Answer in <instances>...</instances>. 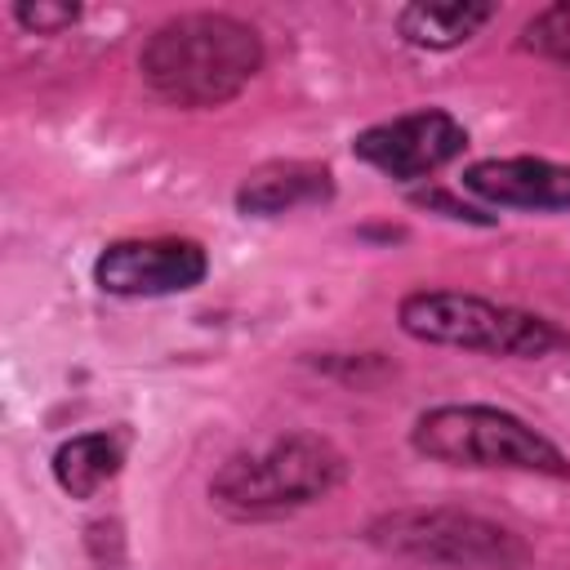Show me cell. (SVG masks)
<instances>
[{
  "label": "cell",
  "instance_id": "6",
  "mask_svg": "<svg viewBox=\"0 0 570 570\" xmlns=\"http://www.w3.org/2000/svg\"><path fill=\"white\" fill-rule=\"evenodd\" d=\"M468 147V129L445 107H419L392 120H379L352 138V156L379 169L392 183H419L454 165Z\"/></svg>",
  "mask_w": 570,
  "mask_h": 570
},
{
  "label": "cell",
  "instance_id": "1",
  "mask_svg": "<svg viewBox=\"0 0 570 570\" xmlns=\"http://www.w3.org/2000/svg\"><path fill=\"white\" fill-rule=\"evenodd\" d=\"M263 36L218 9L174 13L138 49V71L147 89L174 107L209 111L240 98V89L263 71Z\"/></svg>",
  "mask_w": 570,
  "mask_h": 570
},
{
  "label": "cell",
  "instance_id": "12",
  "mask_svg": "<svg viewBox=\"0 0 570 570\" xmlns=\"http://www.w3.org/2000/svg\"><path fill=\"white\" fill-rule=\"evenodd\" d=\"M521 49L548 62H566L570 67V0H557L548 9H539L525 27H521Z\"/></svg>",
  "mask_w": 570,
  "mask_h": 570
},
{
  "label": "cell",
  "instance_id": "9",
  "mask_svg": "<svg viewBox=\"0 0 570 570\" xmlns=\"http://www.w3.org/2000/svg\"><path fill=\"white\" fill-rule=\"evenodd\" d=\"M334 196V174L316 160H272L245 174L236 187V209L245 218H276L298 205H321Z\"/></svg>",
  "mask_w": 570,
  "mask_h": 570
},
{
  "label": "cell",
  "instance_id": "10",
  "mask_svg": "<svg viewBox=\"0 0 570 570\" xmlns=\"http://www.w3.org/2000/svg\"><path fill=\"white\" fill-rule=\"evenodd\" d=\"M53 481L71 499H94L125 468V432H80L53 450Z\"/></svg>",
  "mask_w": 570,
  "mask_h": 570
},
{
  "label": "cell",
  "instance_id": "8",
  "mask_svg": "<svg viewBox=\"0 0 570 570\" xmlns=\"http://www.w3.org/2000/svg\"><path fill=\"white\" fill-rule=\"evenodd\" d=\"M463 187L494 209L566 214L570 209V165L543 156H490L463 169Z\"/></svg>",
  "mask_w": 570,
  "mask_h": 570
},
{
  "label": "cell",
  "instance_id": "2",
  "mask_svg": "<svg viewBox=\"0 0 570 570\" xmlns=\"http://www.w3.org/2000/svg\"><path fill=\"white\" fill-rule=\"evenodd\" d=\"M347 476L343 450L321 432H289L263 450L232 454L209 476V503L232 521H276L325 494Z\"/></svg>",
  "mask_w": 570,
  "mask_h": 570
},
{
  "label": "cell",
  "instance_id": "3",
  "mask_svg": "<svg viewBox=\"0 0 570 570\" xmlns=\"http://www.w3.org/2000/svg\"><path fill=\"white\" fill-rule=\"evenodd\" d=\"M396 325L414 343L463 347L508 361H543L570 352V330H561L557 321L468 289H410L396 303Z\"/></svg>",
  "mask_w": 570,
  "mask_h": 570
},
{
  "label": "cell",
  "instance_id": "7",
  "mask_svg": "<svg viewBox=\"0 0 570 570\" xmlns=\"http://www.w3.org/2000/svg\"><path fill=\"white\" fill-rule=\"evenodd\" d=\"M209 276V254L191 236H129L94 258V285L116 298L187 294Z\"/></svg>",
  "mask_w": 570,
  "mask_h": 570
},
{
  "label": "cell",
  "instance_id": "5",
  "mask_svg": "<svg viewBox=\"0 0 570 570\" xmlns=\"http://www.w3.org/2000/svg\"><path fill=\"white\" fill-rule=\"evenodd\" d=\"M365 539L379 552L445 570H521L530 561L517 530L463 508H392L365 525Z\"/></svg>",
  "mask_w": 570,
  "mask_h": 570
},
{
  "label": "cell",
  "instance_id": "11",
  "mask_svg": "<svg viewBox=\"0 0 570 570\" xmlns=\"http://www.w3.org/2000/svg\"><path fill=\"white\" fill-rule=\"evenodd\" d=\"M494 18V4H428V0H414L396 13V31L405 45L414 49H454L463 40H472L485 22Z\"/></svg>",
  "mask_w": 570,
  "mask_h": 570
},
{
  "label": "cell",
  "instance_id": "13",
  "mask_svg": "<svg viewBox=\"0 0 570 570\" xmlns=\"http://www.w3.org/2000/svg\"><path fill=\"white\" fill-rule=\"evenodd\" d=\"M13 22L22 31H36V36H58V31L80 22V4H71V0H18Z\"/></svg>",
  "mask_w": 570,
  "mask_h": 570
},
{
  "label": "cell",
  "instance_id": "4",
  "mask_svg": "<svg viewBox=\"0 0 570 570\" xmlns=\"http://www.w3.org/2000/svg\"><path fill=\"white\" fill-rule=\"evenodd\" d=\"M414 454L445 463V468H476V472H525L548 481H570V454L530 428L521 414L499 405H432L410 428Z\"/></svg>",
  "mask_w": 570,
  "mask_h": 570
}]
</instances>
